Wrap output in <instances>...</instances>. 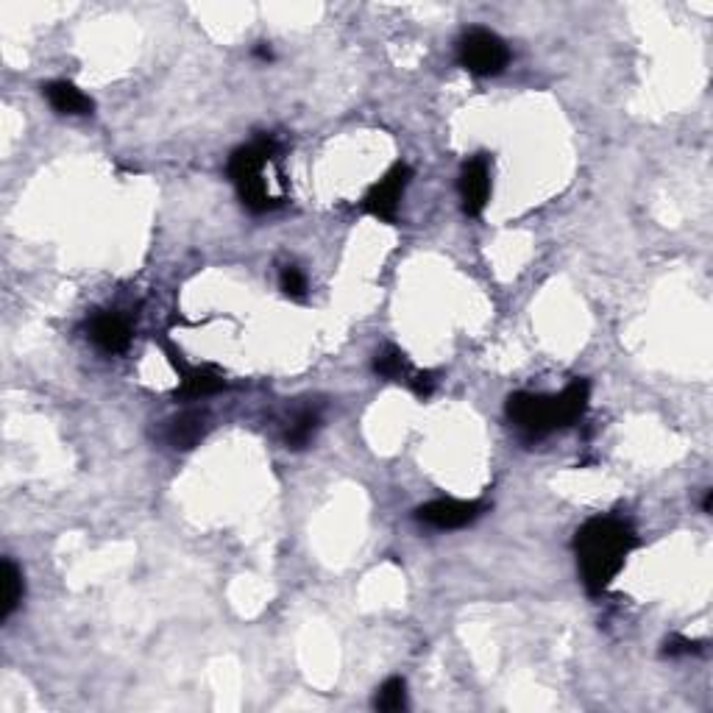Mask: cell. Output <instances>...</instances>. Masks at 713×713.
Instances as JSON below:
<instances>
[{
  "instance_id": "cell-6",
  "label": "cell",
  "mask_w": 713,
  "mask_h": 713,
  "mask_svg": "<svg viewBox=\"0 0 713 713\" xmlns=\"http://www.w3.org/2000/svg\"><path fill=\"white\" fill-rule=\"evenodd\" d=\"M482 502H463V499H435L415 510V519L435 530H460L482 516Z\"/></svg>"
},
{
  "instance_id": "cell-13",
  "label": "cell",
  "mask_w": 713,
  "mask_h": 713,
  "mask_svg": "<svg viewBox=\"0 0 713 713\" xmlns=\"http://www.w3.org/2000/svg\"><path fill=\"white\" fill-rule=\"evenodd\" d=\"M0 585H3V597H0V622H6L12 616L17 605L23 602L26 594V585H23V574L14 566L12 560H3V569H0Z\"/></svg>"
},
{
  "instance_id": "cell-12",
  "label": "cell",
  "mask_w": 713,
  "mask_h": 713,
  "mask_svg": "<svg viewBox=\"0 0 713 713\" xmlns=\"http://www.w3.org/2000/svg\"><path fill=\"white\" fill-rule=\"evenodd\" d=\"M588 399H591V385H588L585 379H574L569 388L563 390L560 396H555L560 429L571 427L574 421L583 418L585 410H588Z\"/></svg>"
},
{
  "instance_id": "cell-1",
  "label": "cell",
  "mask_w": 713,
  "mask_h": 713,
  "mask_svg": "<svg viewBox=\"0 0 713 713\" xmlns=\"http://www.w3.org/2000/svg\"><path fill=\"white\" fill-rule=\"evenodd\" d=\"M636 532L619 519H591L574 535V552L588 594H602L636 549Z\"/></svg>"
},
{
  "instance_id": "cell-8",
  "label": "cell",
  "mask_w": 713,
  "mask_h": 713,
  "mask_svg": "<svg viewBox=\"0 0 713 713\" xmlns=\"http://www.w3.org/2000/svg\"><path fill=\"white\" fill-rule=\"evenodd\" d=\"M168 360L173 363V368L179 371V376H182V385L176 390V396H182V399L212 396V393H218V390H223V385H226L223 376L215 374L212 368H190V365L182 360L179 351L168 349Z\"/></svg>"
},
{
  "instance_id": "cell-14",
  "label": "cell",
  "mask_w": 713,
  "mask_h": 713,
  "mask_svg": "<svg viewBox=\"0 0 713 713\" xmlns=\"http://www.w3.org/2000/svg\"><path fill=\"white\" fill-rule=\"evenodd\" d=\"M374 708L382 713H396L407 708V683L402 677H390L382 686L376 688Z\"/></svg>"
},
{
  "instance_id": "cell-19",
  "label": "cell",
  "mask_w": 713,
  "mask_h": 713,
  "mask_svg": "<svg viewBox=\"0 0 713 713\" xmlns=\"http://www.w3.org/2000/svg\"><path fill=\"white\" fill-rule=\"evenodd\" d=\"M407 385H410V390L418 399H429L432 390H435V376L429 374V371H413V376L407 379Z\"/></svg>"
},
{
  "instance_id": "cell-7",
  "label": "cell",
  "mask_w": 713,
  "mask_h": 713,
  "mask_svg": "<svg viewBox=\"0 0 713 713\" xmlns=\"http://www.w3.org/2000/svg\"><path fill=\"white\" fill-rule=\"evenodd\" d=\"M460 198H463V212L477 218L488 198H491V170L485 156H474L463 165L460 173Z\"/></svg>"
},
{
  "instance_id": "cell-11",
  "label": "cell",
  "mask_w": 713,
  "mask_h": 713,
  "mask_svg": "<svg viewBox=\"0 0 713 713\" xmlns=\"http://www.w3.org/2000/svg\"><path fill=\"white\" fill-rule=\"evenodd\" d=\"M45 98H48V104H51L59 115H90L92 106H95L90 98L78 90L76 84H70V81H51V84L45 87Z\"/></svg>"
},
{
  "instance_id": "cell-5",
  "label": "cell",
  "mask_w": 713,
  "mask_h": 713,
  "mask_svg": "<svg viewBox=\"0 0 713 713\" xmlns=\"http://www.w3.org/2000/svg\"><path fill=\"white\" fill-rule=\"evenodd\" d=\"M410 179H413V170L407 168V165H396L385 179H379V182L368 190V195H365L363 201L365 212L374 215L376 221H385V223L396 221L399 201H402V195L404 190H407Z\"/></svg>"
},
{
  "instance_id": "cell-3",
  "label": "cell",
  "mask_w": 713,
  "mask_h": 713,
  "mask_svg": "<svg viewBox=\"0 0 713 713\" xmlns=\"http://www.w3.org/2000/svg\"><path fill=\"white\" fill-rule=\"evenodd\" d=\"M457 59L474 76H499L510 62L505 39L485 28H471L457 45Z\"/></svg>"
},
{
  "instance_id": "cell-17",
  "label": "cell",
  "mask_w": 713,
  "mask_h": 713,
  "mask_svg": "<svg viewBox=\"0 0 713 713\" xmlns=\"http://www.w3.org/2000/svg\"><path fill=\"white\" fill-rule=\"evenodd\" d=\"M279 285H282V293H285V296H290V299H301L304 290H307V279H304V273H301L296 265H287V268H282Z\"/></svg>"
},
{
  "instance_id": "cell-18",
  "label": "cell",
  "mask_w": 713,
  "mask_h": 713,
  "mask_svg": "<svg viewBox=\"0 0 713 713\" xmlns=\"http://www.w3.org/2000/svg\"><path fill=\"white\" fill-rule=\"evenodd\" d=\"M691 652H700V644H697V641H688V638L672 636L663 644V655H666V658H683V655H691Z\"/></svg>"
},
{
  "instance_id": "cell-20",
  "label": "cell",
  "mask_w": 713,
  "mask_h": 713,
  "mask_svg": "<svg viewBox=\"0 0 713 713\" xmlns=\"http://www.w3.org/2000/svg\"><path fill=\"white\" fill-rule=\"evenodd\" d=\"M711 505H713V491H708L705 493V502H702V510H705V513H711Z\"/></svg>"
},
{
  "instance_id": "cell-15",
  "label": "cell",
  "mask_w": 713,
  "mask_h": 713,
  "mask_svg": "<svg viewBox=\"0 0 713 713\" xmlns=\"http://www.w3.org/2000/svg\"><path fill=\"white\" fill-rule=\"evenodd\" d=\"M374 371L382 379H407V376H413V365H410V360L404 357L402 351L388 346V349H382L374 357Z\"/></svg>"
},
{
  "instance_id": "cell-2",
  "label": "cell",
  "mask_w": 713,
  "mask_h": 713,
  "mask_svg": "<svg viewBox=\"0 0 713 713\" xmlns=\"http://www.w3.org/2000/svg\"><path fill=\"white\" fill-rule=\"evenodd\" d=\"M276 159V145L273 140H257L240 151H234L229 159V179L237 187L240 201L251 212H271L282 204V198H273L268 193V184L262 179L265 168Z\"/></svg>"
},
{
  "instance_id": "cell-16",
  "label": "cell",
  "mask_w": 713,
  "mask_h": 713,
  "mask_svg": "<svg viewBox=\"0 0 713 713\" xmlns=\"http://www.w3.org/2000/svg\"><path fill=\"white\" fill-rule=\"evenodd\" d=\"M318 424H321V418H318V413H312V410L296 415V421L287 429V446H290V449H304V446L315 438Z\"/></svg>"
},
{
  "instance_id": "cell-10",
  "label": "cell",
  "mask_w": 713,
  "mask_h": 713,
  "mask_svg": "<svg viewBox=\"0 0 713 713\" xmlns=\"http://www.w3.org/2000/svg\"><path fill=\"white\" fill-rule=\"evenodd\" d=\"M209 418L201 410H184L168 424V443L173 449H193L207 438Z\"/></svg>"
},
{
  "instance_id": "cell-9",
  "label": "cell",
  "mask_w": 713,
  "mask_h": 713,
  "mask_svg": "<svg viewBox=\"0 0 713 713\" xmlns=\"http://www.w3.org/2000/svg\"><path fill=\"white\" fill-rule=\"evenodd\" d=\"M90 338L106 354H120V351L129 349L131 326L117 312H101L90 321Z\"/></svg>"
},
{
  "instance_id": "cell-4",
  "label": "cell",
  "mask_w": 713,
  "mask_h": 713,
  "mask_svg": "<svg viewBox=\"0 0 713 713\" xmlns=\"http://www.w3.org/2000/svg\"><path fill=\"white\" fill-rule=\"evenodd\" d=\"M507 418L516 424L524 438L538 441L549 435L552 429H560L558 421V404L555 396H538V393H513L507 399Z\"/></svg>"
}]
</instances>
